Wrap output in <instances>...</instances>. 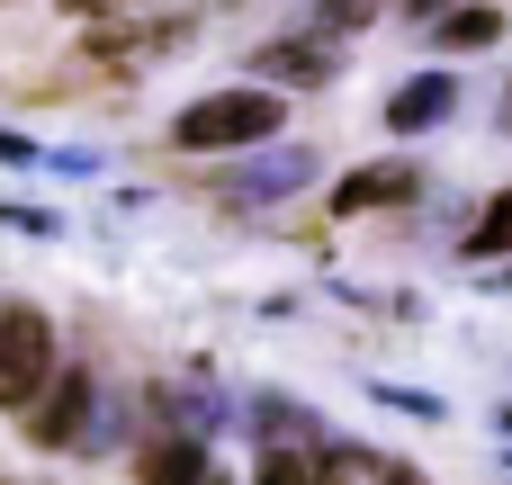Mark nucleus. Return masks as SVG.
<instances>
[{"instance_id": "nucleus-1", "label": "nucleus", "mask_w": 512, "mask_h": 485, "mask_svg": "<svg viewBox=\"0 0 512 485\" xmlns=\"http://www.w3.org/2000/svg\"><path fill=\"white\" fill-rule=\"evenodd\" d=\"M279 117H288L279 90H216V99H198V108L171 117V144L180 153H243V144H270Z\"/></svg>"}, {"instance_id": "nucleus-2", "label": "nucleus", "mask_w": 512, "mask_h": 485, "mask_svg": "<svg viewBox=\"0 0 512 485\" xmlns=\"http://www.w3.org/2000/svg\"><path fill=\"white\" fill-rule=\"evenodd\" d=\"M54 369H63L54 360V324L36 306H0V414H27Z\"/></svg>"}, {"instance_id": "nucleus-3", "label": "nucleus", "mask_w": 512, "mask_h": 485, "mask_svg": "<svg viewBox=\"0 0 512 485\" xmlns=\"http://www.w3.org/2000/svg\"><path fill=\"white\" fill-rule=\"evenodd\" d=\"M90 414H99L90 369H54L45 396L27 405V441H36V450H72V441H90Z\"/></svg>"}, {"instance_id": "nucleus-4", "label": "nucleus", "mask_w": 512, "mask_h": 485, "mask_svg": "<svg viewBox=\"0 0 512 485\" xmlns=\"http://www.w3.org/2000/svg\"><path fill=\"white\" fill-rule=\"evenodd\" d=\"M315 180V144H279V153H252L234 180H225V198L234 207H261V198H288V189H306Z\"/></svg>"}, {"instance_id": "nucleus-5", "label": "nucleus", "mask_w": 512, "mask_h": 485, "mask_svg": "<svg viewBox=\"0 0 512 485\" xmlns=\"http://www.w3.org/2000/svg\"><path fill=\"white\" fill-rule=\"evenodd\" d=\"M180 45V18H117V27H90V63L99 72H126V63H144V54H171Z\"/></svg>"}, {"instance_id": "nucleus-6", "label": "nucleus", "mask_w": 512, "mask_h": 485, "mask_svg": "<svg viewBox=\"0 0 512 485\" xmlns=\"http://www.w3.org/2000/svg\"><path fill=\"white\" fill-rule=\"evenodd\" d=\"M423 189V171L414 162H378V171H351L342 189H333V216H369V207H405Z\"/></svg>"}, {"instance_id": "nucleus-7", "label": "nucleus", "mask_w": 512, "mask_h": 485, "mask_svg": "<svg viewBox=\"0 0 512 485\" xmlns=\"http://www.w3.org/2000/svg\"><path fill=\"white\" fill-rule=\"evenodd\" d=\"M252 72H270V81H288V90H315V81H333V45H324V36H279V45H261Z\"/></svg>"}, {"instance_id": "nucleus-8", "label": "nucleus", "mask_w": 512, "mask_h": 485, "mask_svg": "<svg viewBox=\"0 0 512 485\" xmlns=\"http://www.w3.org/2000/svg\"><path fill=\"white\" fill-rule=\"evenodd\" d=\"M450 108H459V81H450V72H423V81H405V90L387 99V126H396V135H423V126H441Z\"/></svg>"}, {"instance_id": "nucleus-9", "label": "nucleus", "mask_w": 512, "mask_h": 485, "mask_svg": "<svg viewBox=\"0 0 512 485\" xmlns=\"http://www.w3.org/2000/svg\"><path fill=\"white\" fill-rule=\"evenodd\" d=\"M153 405H162V423H171V432H189V441L225 414V396H216L207 378H171V387H153Z\"/></svg>"}, {"instance_id": "nucleus-10", "label": "nucleus", "mask_w": 512, "mask_h": 485, "mask_svg": "<svg viewBox=\"0 0 512 485\" xmlns=\"http://www.w3.org/2000/svg\"><path fill=\"white\" fill-rule=\"evenodd\" d=\"M135 477H144V485H198V477H207V459H198L189 432H162V441L135 459Z\"/></svg>"}, {"instance_id": "nucleus-11", "label": "nucleus", "mask_w": 512, "mask_h": 485, "mask_svg": "<svg viewBox=\"0 0 512 485\" xmlns=\"http://www.w3.org/2000/svg\"><path fill=\"white\" fill-rule=\"evenodd\" d=\"M432 27H441V45H459V54H477V45H495V36H504V9H486V0H468V9H441Z\"/></svg>"}, {"instance_id": "nucleus-12", "label": "nucleus", "mask_w": 512, "mask_h": 485, "mask_svg": "<svg viewBox=\"0 0 512 485\" xmlns=\"http://www.w3.org/2000/svg\"><path fill=\"white\" fill-rule=\"evenodd\" d=\"M468 252H477V261H495V252H512V189L495 198V207H486V216H477V225H468Z\"/></svg>"}, {"instance_id": "nucleus-13", "label": "nucleus", "mask_w": 512, "mask_h": 485, "mask_svg": "<svg viewBox=\"0 0 512 485\" xmlns=\"http://www.w3.org/2000/svg\"><path fill=\"white\" fill-rule=\"evenodd\" d=\"M261 423H270V441H279V450H297V441L315 450V432H324L315 414H297V405H279V396H261Z\"/></svg>"}, {"instance_id": "nucleus-14", "label": "nucleus", "mask_w": 512, "mask_h": 485, "mask_svg": "<svg viewBox=\"0 0 512 485\" xmlns=\"http://www.w3.org/2000/svg\"><path fill=\"white\" fill-rule=\"evenodd\" d=\"M378 18V0H315V36L333 45V36H351V27H369Z\"/></svg>"}, {"instance_id": "nucleus-15", "label": "nucleus", "mask_w": 512, "mask_h": 485, "mask_svg": "<svg viewBox=\"0 0 512 485\" xmlns=\"http://www.w3.org/2000/svg\"><path fill=\"white\" fill-rule=\"evenodd\" d=\"M252 485H324V468H306V450H270Z\"/></svg>"}, {"instance_id": "nucleus-16", "label": "nucleus", "mask_w": 512, "mask_h": 485, "mask_svg": "<svg viewBox=\"0 0 512 485\" xmlns=\"http://www.w3.org/2000/svg\"><path fill=\"white\" fill-rule=\"evenodd\" d=\"M63 9H72L81 27H117V18H135L144 0H63Z\"/></svg>"}, {"instance_id": "nucleus-17", "label": "nucleus", "mask_w": 512, "mask_h": 485, "mask_svg": "<svg viewBox=\"0 0 512 485\" xmlns=\"http://www.w3.org/2000/svg\"><path fill=\"white\" fill-rule=\"evenodd\" d=\"M369 485H432L414 459H387V468H369Z\"/></svg>"}, {"instance_id": "nucleus-18", "label": "nucleus", "mask_w": 512, "mask_h": 485, "mask_svg": "<svg viewBox=\"0 0 512 485\" xmlns=\"http://www.w3.org/2000/svg\"><path fill=\"white\" fill-rule=\"evenodd\" d=\"M0 162H36V144H27V135H9V126H0Z\"/></svg>"}, {"instance_id": "nucleus-19", "label": "nucleus", "mask_w": 512, "mask_h": 485, "mask_svg": "<svg viewBox=\"0 0 512 485\" xmlns=\"http://www.w3.org/2000/svg\"><path fill=\"white\" fill-rule=\"evenodd\" d=\"M405 9H414V18H441V9H450V0H405Z\"/></svg>"}, {"instance_id": "nucleus-20", "label": "nucleus", "mask_w": 512, "mask_h": 485, "mask_svg": "<svg viewBox=\"0 0 512 485\" xmlns=\"http://www.w3.org/2000/svg\"><path fill=\"white\" fill-rule=\"evenodd\" d=\"M198 485H225V477H216V468H207V477H198Z\"/></svg>"}, {"instance_id": "nucleus-21", "label": "nucleus", "mask_w": 512, "mask_h": 485, "mask_svg": "<svg viewBox=\"0 0 512 485\" xmlns=\"http://www.w3.org/2000/svg\"><path fill=\"white\" fill-rule=\"evenodd\" d=\"M504 126H512V90H504Z\"/></svg>"}, {"instance_id": "nucleus-22", "label": "nucleus", "mask_w": 512, "mask_h": 485, "mask_svg": "<svg viewBox=\"0 0 512 485\" xmlns=\"http://www.w3.org/2000/svg\"><path fill=\"white\" fill-rule=\"evenodd\" d=\"M504 432H512V405H504Z\"/></svg>"}]
</instances>
